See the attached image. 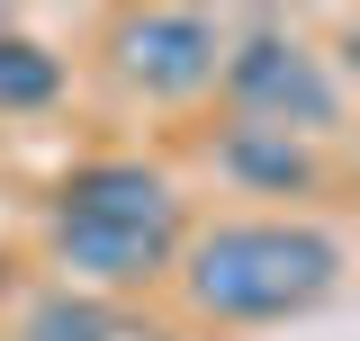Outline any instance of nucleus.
<instances>
[{
  "instance_id": "9",
  "label": "nucleus",
  "mask_w": 360,
  "mask_h": 341,
  "mask_svg": "<svg viewBox=\"0 0 360 341\" xmlns=\"http://www.w3.org/2000/svg\"><path fill=\"white\" fill-rule=\"evenodd\" d=\"M342 63H352V72H360V27H352V36H342Z\"/></svg>"
},
{
  "instance_id": "3",
  "label": "nucleus",
  "mask_w": 360,
  "mask_h": 341,
  "mask_svg": "<svg viewBox=\"0 0 360 341\" xmlns=\"http://www.w3.org/2000/svg\"><path fill=\"white\" fill-rule=\"evenodd\" d=\"M108 54H117V81H135L144 99H198L225 72V36L198 9H127L108 27Z\"/></svg>"
},
{
  "instance_id": "7",
  "label": "nucleus",
  "mask_w": 360,
  "mask_h": 341,
  "mask_svg": "<svg viewBox=\"0 0 360 341\" xmlns=\"http://www.w3.org/2000/svg\"><path fill=\"white\" fill-rule=\"evenodd\" d=\"M18 341H162L144 314H127L117 297H90V288H63V297H37Z\"/></svg>"
},
{
  "instance_id": "1",
  "label": "nucleus",
  "mask_w": 360,
  "mask_h": 341,
  "mask_svg": "<svg viewBox=\"0 0 360 341\" xmlns=\"http://www.w3.org/2000/svg\"><path fill=\"white\" fill-rule=\"evenodd\" d=\"M180 279H189V305L217 323H279V314H307L333 297L342 243L297 215H243V225L198 234L180 252Z\"/></svg>"
},
{
  "instance_id": "10",
  "label": "nucleus",
  "mask_w": 360,
  "mask_h": 341,
  "mask_svg": "<svg viewBox=\"0 0 360 341\" xmlns=\"http://www.w3.org/2000/svg\"><path fill=\"white\" fill-rule=\"evenodd\" d=\"M9 269H18V260H0V297H9Z\"/></svg>"
},
{
  "instance_id": "2",
  "label": "nucleus",
  "mask_w": 360,
  "mask_h": 341,
  "mask_svg": "<svg viewBox=\"0 0 360 341\" xmlns=\"http://www.w3.org/2000/svg\"><path fill=\"white\" fill-rule=\"evenodd\" d=\"M217 81L243 108V126H279V135H315V126H333V108H342L324 54L297 27H243V36H225Z\"/></svg>"
},
{
  "instance_id": "5",
  "label": "nucleus",
  "mask_w": 360,
  "mask_h": 341,
  "mask_svg": "<svg viewBox=\"0 0 360 341\" xmlns=\"http://www.w3.org/2000/svg\"><path fill=\"white\" fill-rule=\"evenodd\" d=\"M54 225H180V198L153 162H82L54 189Z\"/></svg>"
},
{
  "instance_id": "8",
  "label": "nucleus",
  "mask_w": 360,
  "mask_h": 341,
  "mask_svg": "<svg viewBox=\"0 0 360 341\" xmlns=\"http://www.w3.org/2000/svg\"><path fill=\"white\" fill-rule=\"evenodd\" d=\"M63 99V54L37 45L27 27H0V108L27 117V108H54Z\"/></svg>"
},
{
  "instance_id": "6",
  "label": "nucleus",
  "mask_w": 360,
  "mask_h": 341,
  "mask_svg": "<svg viewBox=\"0 0 360 341\" xmlns=\"http://www.w3.org/2000/svg\"><path fill=\"white\" fill-rule=\"evenodd\" d=\"M217 170H225V180H243V189H262V198H307V189H315V153H307V135L243 126V117L217 135Z\"/></svg>"
},
{
  "instance_id": "4",
  "label": "nucleus",
  "mask_w": 360,
  "mask_h": 341,
  "mask_svg": "<svg viewBox=\"0 0 360 341\" xmlns=\"http://www.w3.org/2000/svg\"><path fill=\"white\" fill-rule=\"evenodd\" d=\"M54 252L90 297H127L180 260V225H54Z\"/></svg>"
}]
</instances>
